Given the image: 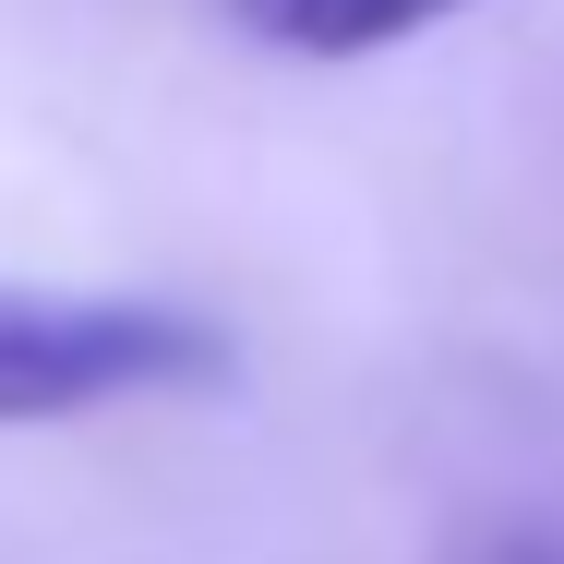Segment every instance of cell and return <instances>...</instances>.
<instances>
[{
	"label": "cell",
	"mask_w": 564,
	"mask_h": 564,
	"mask_svg": "<svg viewBox=\"0 0 564 564\" xmlns=\"http://www.w3.org/2000/svg\"><path fill=\"white\" fill-rule=\"evenodd\" d=\"M217 372H228V348L205 313L0 289V433L12 421H85V409H120V397H181V384H217Z\"/></svg>",
	"instance_id": "obj_1"
},
{
	"label": "cell",
	"mask_w": 564,
	"mask_h": 564,
	"mask_svg": "<svg viewBox=\"0 0 564 564\" xmlns=\"http://www.w3.org/2000/svg\"><path fill=\"white\" fill-rule=\"evenodd\" d=\"M445 12H456V0H240V24L276 36V48H301V61L397 48V36H421V24H445Z\"/></svg>",
	"instance_id": "obj_2"
},
{
	"label": "cell",
	"mask_w": 564,
	"mask_h": 564,
	"mask_svg": "<svg viewBox=\"0 0 564 564\" xmlns=\"http://www.w3.org/2000/svg\"><path fill=\"white\" fill-rule=\"evenodd\" d=\"M505 564H541V553H505Z\"/></svg>",
	"instance_id": "obj_3"
}]
</instances>
